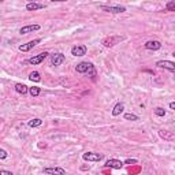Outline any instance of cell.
Here are the masks:
<instances>
[{"label": "cell", "mask_w": 175, "mask_h": 175, "mask_svg": "<svg viewBox=\"0 0 175 175\" xmlns=\"http://www.w3.org/2000/svg\"><path fill=\"white\" fill-rule=\"evenodd\" d=\"M100 8L106 13H111V14H121V13H125L126 11V7L123 6H106V4H101Z\"/></svg>", "instance_id": "6da1fadb"}, {"label": "cell", "mask_w": 175, "mask_h": 175, "mask_svg": "<svg viewBox=\"0 0 175 175\" xmlns=\"http://www.w3.org/2000/svg\"><path fill=\"white\" fill-rule=\"evenodd\" d=\"M48 52H41V54H39V55H36V56H33L30 59H28L26 60V63H29V64H33V66H36V64H40L41 62L45 60V58L48 56Z\"/></svg>", "instance_id": "7a4b0ae2"}, {"label": "cell", "mask_w": 175, "mask_h": 175, "mask_svg": "<svg viewBox=\"0 0 175 175\" xmlns=\"http://www.w3.org/2000/svg\"><path fill=\"white\" fill-rule=\"evenodd\" d=\"M104 156L101 153H96V152H85L82 155V159L86 160V162H100L103 160Z\"/></svg>", "instance_id": "3957f363"}, {"label": "cell", "mask_w": 175, "mask_h": 175, "mask_svg": "<svg viewBox=\"0 0 175 175\" xmlns=\"http://www.w3.org/2000/svg\"><path fill=\"white\" fill-rule=\"evenodd\" d=\"M93 63H89V62H81V63H78V64L75 66V70H77V73H81V74H84V73H89L90 70L93 69Z\"/></svg>", "instance_id": "277c9868"}, {"label": "cell", "mask_w": 175, "mask_h": 175, "mask_svg": "<svg viewBox=\"0 0 175 175\" xmlns=\"http://www.w3.org/2000/svg\"><path fill=\"white\" fill-rule=\"evenodd\" d=\"M44 174L47 175H66V170L62 167H47L44 168Z\"/></svg>", "instance_id": "5b68a950"}, {"label": "cell", "mask_w": 175, "mask_h": 175, "mask_svg": "<svg viewBox=\"0 0 175 175\" xmlns=\"http://www.w3.org/2000/svg\"><path fill=\"white\" fill-rule=\"evenodd\" d=\"M64 60H66L64 55L60 54V52H58V54H52V55H51V64H52V66H60Z\"/></svg>", "instance_id": "8992f818"}, {"label": "cell", "mask_w": 175, "mask_h": 175, "mask_svg": "<svg viewBox=\"0 0 175 175\" xmlns=\"http://www.w3.org/2000/svg\"><path fill=\"white\" fill-rule=\"evenodd\" d=\"M41 43V40L40 39H36V40H32V41H29V43H26V44H22V45H19V51L21 52H28V51H30L33 49L37 44H40Z\"/></svg>", "instance_id": "52a82bcc"}, {"label": "cell", "mask_w": 175, "mask_h": 175, "mask_svg": "<svg viewBox=\"0 0 175 175\" xmlns=\"http://www.w3.org/2000/svg\"><path fill=\"white\" fill-rule=\"evenodd\" d=\"M156 66L160 67V69H166L168 71L174 73L175 71V63L174 62H170V60H159L156 63Z\"/></svg>", "instance_id": "ba28073f"}, {"label": "cell", "mask_w": 175, "mask_h": 175, "mask_svg": "<svg viewBox=\"0 0 175 175\" xmlns=\"http://www.w3.org/2000/svg\"><path fill=\"white\" fill-rule=\"evenodd\" d=\"M86 51H88L86 45H75L71 48V55L73 56H84V55H86Z\"/></svg>", "instance_id": "9c48e42d"}, {"label": "cell", "mask_w": 175, "mask_h": 175, "mask_svg": "<svg viewBox=\"0 0 175 175\" xmlns=\"http://www.w3.org/2000/svg\"><path fill=\"white\" fill-rule=\"evenodd\" d=\"M122 37H107V39H104L103 40V45L104 47H107V48H110V47H114V45H116V44L119 41H122Z\"/></svg>", "instance_id": "30bf717a"}, {"label": "cell", "mask_w": 175, "mask_h": 175, "mask_svg": "<svg viewBox=\"0 0 175 175\" xmlns=\"http://www.w3.org/2000/svg\"><path fill=\"white\" fill-rule=\"evenodd\" d=\"M106 167H108V168H115V170H119L123 167V162H121V160L118 159H110L106 162Z\"/></svg>", "instance_id": "8fae6325"}, {"label": "cell", "mask_w": 175, "mask_h": 175, "mask_svg": "<svg viewBox=\"0 0 175 175\" xmlns=\"http://www.w3.org/2000/svg\"><path fill=\"white\" fill-rule=\"evenodd\" d=\"M40 29H41L40 25H28V26H23V28L19 29V34H29V33L37 32Z\"/></svg>", "instance_id": "7c38bea8"}, {"label": "cell", "mask_w": 175, "mask_h": 175, "mask_svg": "<svg viewBox=\"0 0 175 175\" xmlns=\"http://www.w3.org/2000/svg\"><path fill=\"white\" fill-rule=\"evenodd\" d=\"M144 47L147 49H152V51H157L162 48V43L157 41V40H151V41H147L144 44Z\"/></svg>", "instance_id": "4fadbf2b"}, {"label": "cell", "mask_w": 175, "mask_h": 175, "mask_svg": "<svg viewBox=\"0 0 175 175\" xmlns=\"http://www.w3.org/2000/svg\"><path fill=\"white\" fill-rule=\"evenodd\" d=\"M44 8V4H40V3H28L26 4V10L28 11H37V10H41Z\"/></svg>", "instance_id": "5bb4252c"}, {"label": "cell", "mask_w": 175, "mask_h": 175, "mask_svg": "<svg viewBox=\"0 0 175 175\" xmlns=\"http://www.w3.org/2000/svg\"><path fill=\"white\" fill-rule=\"evenodd\" d=\"M123 110H125V106L122 103H118L116 106L114 107V110H112V115L114 116H118V115H121L122 112H123Z\"/></svg>", "instance_id": "9a60e30c"}, {"label": "cell", "mask_w": 175, "mask_h": 175, "mask_svg": "<svg viewBox=\"0 0 175 175\" xmlns=\"http://www.w3.org/2000/svg\"><path fill=\"white\" fill-rule=\"evenodd\" d=\"M15 90L19 93V95H26V93L29 92V88L26 86V85H23V84H17L15 85Z\"/></svg>", "instance_id": "2e32d148"}, {"label": "cell", "mask_w": 175, "mask_h": 175, "mask_svg": "<svg viewBox=\"0 0 175 175\" xmlns=\"http://www.w3.org/2000/svg\"><path fill=\"white\" fill-rule=\"evenodd\" d=\"M29 80H30L32 82H40V81H41L40 73H39V71H33V73H30V75H29Z\"/></svg>", "instance_id": "e0dca14e"}, {"label": "cell", "mask_w": 175, "mask_h": 175, "mask_svg": "<svg viewBox=\"0 0 175 175\" xmlns=\"http://www.w3.org/2000/svg\"><path fill=\"white\" fill-rule=\"evenodd\" d=\"M160 137H163L164 140H170V141L174 140V134L171 131H167V130H162L160 131Z\"/></svg>", "instance_id": "ac0fdd59"}, {"label": "cell", "mask_w": 175, "mask_h": 175, "mask_svg": "<svg viewBox=\"0 0 175 175\" xmlns=\"http://www.w3.org/2000/svg\"><path fill=\"white\" fill-rule=\"evenodd\" d=\"M43 125V121L40 118H34V119H32V121H29V126L30 127H39V126H41Z\"/></svg>", "instance_id": "d6986e66"}, {"label": "cell", "mask_w": 175, "mask_h": 175, "mask_svg": "<svg viewBox=\"0 0 175 175\" xmlns=\"http://www.w3.org/2000/svg\"><path fill=\"white\" fill-rule=\"evenodd\" d=\"M29 93H30V96H33V97H36V96H39L40 93H41V89H40L39 86L29 88Z\"/></svg>", "instance_id": "ffe728a7"}, {"label": "cell", "mask_w": 175, "mask_h": 175, "mask_svg": "<svg viewBox=\"0 0 175 175\" xmlns=\"http://www.w3.org/2000/svg\"><path fill=\"white\" fill-rule=\"evenodd\" d=\"M155 115H156V116H164V115H166V110L162 108V107H157V108H155Z\"/></svg>", "instance_id": "44dd1931"}, {"label": "cell", "mask_w": 175, "mask_h": 175, "mask_svg": "<svg viewBox=\"0 0 175 175\" xmlns=\"http://www.w3.org/2000/svg\"><path fill=\"white\" fill-rule=\"evenodd\" d=\"M125 119L126 121H138V116L134 114H125Z\"/></svg>", "instance_id": "7402d4cb"}, {"label": "cell", "mask_w": 175, "mask_h": 175, "mask_svg": "<svg viewBox=\"0 0 175 175\" xmlns=\"http://www.w3.org/2000/svg\"><path fill=\"white\" fill-rule=\"evenodd\" d=\"M166 8L168 10V11H175V0H171V2L167 3Z\"/></svg>", "instance_id": "603a6c76"}, {"label": "cell", "mask_w": 175, "mask_h": 175, "mask_svg": "<svg viewBox=\"0 0 175 175\" xmlns=\"http://www.w3.org/2000/svg\"><path fill=\"white\" fill-rule=\"evenodd\" d=\"M8 157V153H7V152L4 151V149H2V148H0V159H7Z\"/></svg>", "instance_id": "cb8c5ba5"}, {"label": "cell", "mask_w": 175, "mask_h": 175, "mask_svg": "<svg viewBox=\"0 0 175 175\" xmlns=\"http://www.w3.org/2000/svg\"><path fill=\"white\" fill-rule=\"evenodd\" d=\"M136 163H137L136 159H127V160H126V162L123 163V164H136Z\"/></svg>", "instance_id": "d4e9b609"}, {"label": "cell", "mask_w": 175, "mask_h": 175, "mask_svg": "<svg viewBox=\"0 0 175 175\" xmlns=\"http://www.w3.org/2000/svg\"><path fill=\"white\" fill-rule=\"evenodd\" d=\"M0 175H14L11 171H7V170H0Z\"/></svg>", "instance_id": "484cf974"}, {"label": "cell", "mask_w": 175, "mask_h": 175, "mask_svg": "<svg viewBox=\"0 0 175 175\" xmlns=\"http://www.w3.org/2000/svg\"><path fill=\"white\" fill-rule=\"evenodd\" d=\"M170 108H171V110H175V103H174V101L170 103Z\"/></svg>", "instance_id": "4316f807"}]
</instances>
